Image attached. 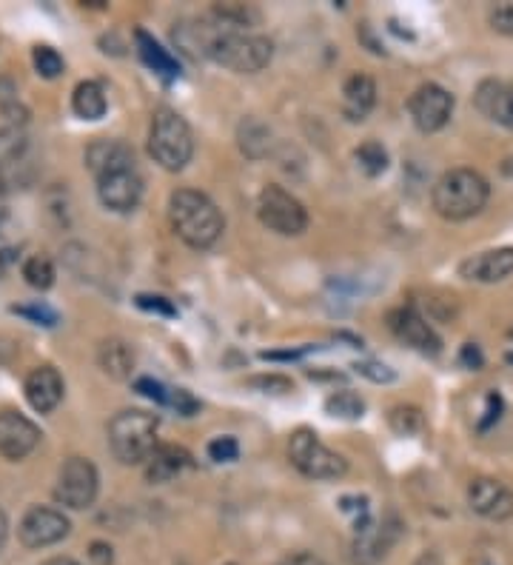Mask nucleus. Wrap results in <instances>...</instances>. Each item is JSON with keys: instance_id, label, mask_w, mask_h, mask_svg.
<instances>
[{"instance_id": "1", "label": "nucleus", "mask_w": 513, "mask_h": 565, "mask_svg": "<svg viewBox=\"0 0 513 565\" xmlns=\"http://www.w3.org/2000/svg\"><path fill=\"white\" fill-rule=\"evenodd\" d=\"M86 163L97 180V197L112 212H132L143 197V177L134 152L123 140H97L86 152Z\"/></svg>"}, {"instance_id": "2", "label": "nucleus", "mask_w": 513, "mask_h": 565, "mask_svg": "<svg viewBox=\"0 0 513 565\" xmlns=\"http://www.w3.org/2000/svg\"><path fill=\"white\" fill-rule=\"evenodd\" d=\"M197 38H200V52L206 58L226 66L231 72H240V75H254V72L266 69L271 63V55H274L271 40L263 38V35L240 32L237 26H228L220 18H217L211 32L206 26H200Z\"/></svg>"}, {"instance_id": "3", "label": "nucleus", "mask_w": 513, "mask_h": 565, "mask_svg": "<svg viewBox=\"0 0 513 565\" xmlns=\"http://www.w3.org/2000/svg\"><path fill=\"white\" fill-rule=\"evenodd\" d=\"M169 220L174 234L191 249H211L226 229L217 203L197 189H177L171 192Z\"/></svg>"}, {"instance_id": "4", "label": "nucleus", "mask_w": 513, "mask_h": 565, "mask_svg": "<svg viewBox=\"0 0 513 565\" xmlns=\"http://www.w3.org/2000/svg\"><path fill=\"white\" fill-rule=\"evenodd\" d=\"M488 197H491V186L479 172L451 169L434 183L431 203H434L439 217L459 223V220L479 215L488 206Z\"/></svg>"}, {"instance_id": "5", "label": "nucleus", "mask_w": 513, "mask_h": 565, "mask_svg": "<svg viewBox=\"0 0 513 565\" xmlns=\"http://www.w3.org/2000/svg\"><path fill=\"white\" fill-rule=\"evenodd\" d=\"M157 429H160V420L149 411L126 409L114 414V420L109 423L112 454L123 466L149 463V457L157 449Z\"/></svg>"}, {"instance_id": "6", "label": "nucleus", "mask_w": 513, "mask_h": 565, "mask_svg": "<svg viewBox=\"0 0 513 565\" xmlns=\"http://www.w3.org/2000/svg\"><path fill=\"white\" fill-rule=\"evenodd\" d=\"M149 155L166 172H183L194 157V135L189 123L174 109H157L149 129Z\"/></svg>"}, {"instance_id": "7", "label": "nucleus", "mask_w": 513, "mask_h": 565, "mask_svg": "<svg viewBox=\"0 0 513 565\" xmlns=\"http://www.w3.org/2000/svg\"><path fill=\"white\" fill-rule=\"evenodd\" d=\"M288 457H291V466L305 474L308 480H340L342 474L348 471L345 457L328 449L317 437V431L311 429H297L291 434Z\"/></svg>"}, {"instance_id": "8", "label": "nucleus", "mask_w": 513, "mask_h": 565, "mask_svg": "<svg viewBox=\"0 0 513 565\" xmlns=\"http://www.w3.org/2000/svg\"><path fill=\"white\" fill-rule=\"evenodd\" d=\"M257 217L266 229L283 234V237L303 234L305 226H308V212H305L303 203L291 192H285L283 186H274V183L260 192Z\"/></svg>"}, {"instance_id": "9", "label": "nucleus", "mask_w": 513, "mask_h": 565, "mask_svg": "<svg viewBox=\"0 0 513 565\" xmlns=\"http://www.w3.org/2000/svg\"><path fill=\"white\" fill-rule=\"evenodd\" d=\"M97 486H100V477H97V468L92 466V460L69 457L57 474L55 500L60 506L80 511V508H89L95 503Z\"/></svg>"}, {"instance_id": "10", "label": "nucleus", "mask_w": 513, "mask_h": 565, "mask_svg": "<svg viewBox=\"0 0 513 565\" xmlns=\"http://www.w3.org/2000/svg\"><path fill=\"white\" fill-rule=\"evenodd\" d=\"M402 523L397 514H385L382 520H368L365 526L357 528L354 546H351V560L354 565H377L397 546Z\"/></svg>"}, {"instance_id": "11", "label": "nucleus", "mask_w": 513, "mask_h": 565, "mask_svg": "<svg viewBox=\"0 0 513 565\" xmlns=\"http://www.w3.org/2000/svg\"><path fill=\"white\" fill-rule=\"evenodd\" d=\"M72 523L63 511L49 506H35L23 514L18 526L20 543L26 548H46L60 543L63 537H69Z\"/></svg>"}, {"instance_id": "12", "label": "nucleus", "mask_w": 513, "mask_h": 565, "mask_svg": "<svg viewBox=\"0 0 513 565\" xmlns=\"http://www.w3.org/2000/svg\"><path fill=\"white\" fill-rule=\"evenodd\" d=\"M408 109L419 132L431 135V132H439L454 115V95L442 89L439 83H422L408 100Z\"/></svg>"}, {"instance_id": "13", "label": "nucleus", "mask_w": 513, "mask_h": 565, "mask_svg": "<svg viewBox=\"0 0 513 565\" xmlns=\"http://www.w3.org/2000/svg\"><path fill=\"white\" fill-rule=\"evenodd\" d=\"M388 329L397 334L402 343H408L411 349L422 351V354H439V349H442V340L437 337V332L411 306H402V309H394L388 314Z\"/></svg>"}, {"instance_id": "14", "label": "nucleus", "mask_w": 513, "mask_h": 565, "mask_svg": "<svg viewBox=\"0 0 513 565\" xmlns=\"http://www.w3.org/2000/svg\"><path fill=\"white\" fill-rule=\"evenodd\" d=\"M40 443V429L18 411H0V454L6 460H23Z\"/></svg>"}, {"instance_id": "15", "label": "nucleus", "mask_w": 513, "mask_h": 565, "mask_svg": "<svg viewBox=\"0 0 513 565\" xmlns=\"http://www.w3.org/2000/svg\"><path fill=\"white\" fill-rule=\"evenodd\" d=\"M468 503L479 517H488V520L513 517V491L494 477H476L468 486Z\"/></svg>"}, {"instance_id": "16", "label": "nucleus", "mask_w": 513, "mask_h": 565, "mask_svg": "<svg viewBox=\"0 0 513 565\" xmlns=\"http://www.w3.org/2000/svg\"><path fill=\"white\" fill-rule=\"evenodd\" d=\"M23 391H26V400L32 409L38 414H49L60 406L66 386H63V377L55 366H38L35 371H29Z\"/></svg>"}, {"instance_id": "17", "label": "nucleus", "mask_w": 513, "mask_h": 565, "mask_svg": "<svg viewBox=\"0 0 513 565\" xmlns=\"http://www.w3.org/2000/svg\"><path fill=\"white\" fill-rule=\"evenodd\" d=\"M459 274L465 280H474V283H499L505 277L513 274V246H502V249H491V252L476 254L468 257Z\"/></svg>"}, {"instance_id": "18", "label": "nucleus", "mask_w": 513, "mask_h": 565, "mask_svg": "<svg viewBox=\"0 0 513 565\" xmlns=\"http://www.w3.org/2000/svg\"><path fill=\"white\" fill-rule=\"evenodd\" d=\"M476 109L494 123L513 129V83L505 80H482L476 89Z\"/></svg>"}, {"instance_id": "19", "label": "nucleus", "mask_w": 513, "mask_h": 565, "mask_svg": "<svg viewBox=\"0 0 513 565\" xmlns=\"http://www.w3.org/2000/svg\"><path fill=\"white\" fill-rule=\"evenodd\" d=\"M374 106H377V83L371 75L354 72L342 86V115L351 123H360L371 115Z\"/></svg>"}, {"instance_id": "20", "label": "nucleus", "mask_w": 513, "mask_h": 565, "mask_svg": "<svg viewBox=\"0 0 513 565\" xmlns=\"http://www.w3.org/2000/svg\"><path fill=\"white\" fill-rule=\"evenodd\" d=\"M191 466H194V457L186 449H180V446H157L152 457H149L146 477H149V483H169L171 477H177L180 471H186Z\"/></svg>"}, {"instance_id": "21", "label": "nucleus", "mask_w": 513, "mask_h": 565, "mask_svg": "<svg viewBox=\"0 0 513 565\" xmlns=\"http://www.w3.org/2000/svg\"><path fill=\"white\" fill-rule=\"evenodd\" d=\"M134 40H137L140 58H143V63H146L149 69H154L160 78L166 80L180 78V63H177V58L171 55L169 49H163L146 29H137V32H134Z\"/></svg>"}, {"instance_id": "22", "label": "nucleus", "mask_w": 513, "mask_h": 565, "mask_svg": "<svg viewBox=\"0 0 513 565\" xmlns=\"http://www.w3.org/2000/svg\"><path fill=\"white\" fill-rule=\"evenodd\" d=\"M97 363L100 369L106 371L114 380H129L134 371V351L126 340H117V337H109L100 343L97 349Z\"/></svg>"}, {"instance_id": "23", "label": "nucleus", "mask_w": 513, "mask_h": 565, "mask_svg": "<svg viewBox=\"0 0 513 565\" xmlns=\"http://www.w3.org/2000/svg\"><path fill=\"white\" fill-rule=\"evenodd\" d=\"M106 92L97 80H83L75 86V95H72V109L77 117L83 120H100L106 115Z\"/></svg>"}, {"instance_id": "24", "label": "nucleus", "mask_w": 513, "mask_h": 565, "mask_svg": "<svg viewBox=\"0 0 513 565\" xmlns=\"http://www.w3.org/2000/svg\"><path fill=\"white\" fill-rule=\"evenodd\" d=\"M325 411L331 417H340V420H360L365 414V400H362L357 391L342 389L334 391L328 400H325Z\"/></svg>"}, {"instance_id": "25", "label": "nucleus", "mask_w": 513, "mask_h": 565, "mask_svg": "<svg viewBox=\"0 0 513 565\" xmlns=\"http://www.w3.org/2000/svg\"><path fill=\"white\" fill-rule=\"evenodd\" d=\"M23 277H26V283L32 286V289H40V292H46V289H52V283H55V266H52V260L49 257H43V254H35V257H29L26 263H23Z\"/></svg>"}, {"instance_id": "26", "label": "nucleus", "mask_w": 513, "mask_h": 565, "mask_svg": "<svg viewBox=\"0 0 513 565\" xmlns=\"http://www.w3.org/2000/svg\"><path fill=\"white\" fill-rule=\"evenodd\" d=\"M388 423L402 437H414V434L425 429V417H422V411L417 406H394L391 414H388Z\"/></svg>"}, {"instance_id": "27", "label": "nucleus", "mask_w": 513, "mask_h": 565, "mask_svg": "<svg viewBox=\"0 0 513 565\" xmlns=\"http://www.w3.org/2000/svg\"><path fill=\"white\" fill-rule=\"evenodd\" d=\"M357 160H360L362 172L368 177H380L388 169V152L382 149V143H377V140H365L357 149Z\"/></svg>"}, {"instance_id": "28", "label": "nucleus", "mask_w": 513, "mask_h": 565, "mask_svg": "<svg viewBox=\"0 0 513 565\" xmlns=\"http://www.w3.org/2000/svg\"><path fill=\"white\" fill-rule=\"evenodd\" d=\"M268 129L257 120H248L240 126V146L248 157H263L268 152Z\"/></svg>"}, {"instance_id": "29", "label": "nucleus", "mask_w": 513, "mask_h": 565, "mask_svg": "<svg viewBox=\"0 0 513 565\" xmlns=\"http://www.w3.org/2000/svg\"><path fill=\"white\" fill-rule=\"evenodd\" d=\"M32 60H35V69H38L40 78L52 80L63 72V58L57 55L52 46H35L32 52Z\"/></svg>"}, {"instance_id": "30", "label": "nucleus", "mask_w": 513, "mask_h": 565, "mask_svg": "<svg viewBox=\"0 0 513 565\" xmlns=\"http://www.w3.org/2000/svg\"><path fill=\"white\" fill-rule=\"evenodd\" d=\"M209 457L214 463H234L240 457V446L234 437H217L209 443Z\"/></svg>"}, {"instance_id": "31", "label": "nucleus", "mask_w": 513, "mask_h": 565, "mask_svg": "<svg viewBox=\"0 0 513 565\" xmlns=\"http://www.w3.org/2000/svg\"><path fill=\"white\" fill-rule=\"evenodd\" d=\"M134 389L140 391L143 397L154 400L157 406H169L171 403V389H166L163 383H157V380H152V377H140V380L134 383Z\"/></svg>"}, {"instance_id": "32", "label": "nucleus", "mask_w": 513, "mask_h": 565, "mask_svg": "<svg viewBox=\"0 0 513 565\" xmlns=\"http://www.w3.org/2000/svg\"><path fill=\"white\" fill-rule=\"evenodd\" d=\"M488 20H491V26H494L499 35H513V0L496 3Z\"/></svg>"}, {"instance_id": "33", "label": "nucleus", "mask_w": 513, "mask_h": 565, "mask_svg": "<svg viewBox=\"0 0 513 565\" xmlns=\"http://www.w3.org/2000/svg\"><path fill=\"white\" fill-rule=\"evenodd\" d=\"M354 371L362 374V377H368L371 383H391L397 374L394 369H388L385 363H374V360H365V363H354Z\"/></svg>"}, {"instance_id": "34", "label": "nucleus", "mask_w": 513, "mask_h": 565, "mask_svg": "<svg viewBox=\"0 0 513 565\" xmlns=\"http://www.w3.org/2000/svg\"><path fill=\"white\" fill-rule=\"evenodd\" d=\"M137 306H140L143 312L163 314V317H174V314H177L174 303L166 300V297H160V294H137Z\"/></svg>"}, {"instance_id": "35", "label": "nucleus", "mask_w": 513, "mask_h": 565, "mask_svg": "<svg viewBox=\"0 0 513 565\" xmlns=\"http://www.w3.org/2000/svg\"><path fill=\"white\" fill-rule=\"evenodd\" d=\"M12 312L23 314V317H29L32 323H40V326H55L57 323V312H52V309H49V306H43V303H32V306H15Z\"/></svg>"}, {"instance_id": "36", "label": "nucleus", "mask_w": 513, "mask_h": 565, "mask_svg": "<svg viewBox=\"0 0 513 565\" xmlns=\"http://www.w3.org/2000/svg\"><path fill=\"white\" fill-rule=\"evenodd\" d=\"M248 386L263 389L266 394H288V391L294 389V383H291L288 377H277V374H271V377H254V380H248Z\"/></svg>"}, {"instance_id": "37", "label": "nucleus", "mask_w": 513, "mask_h": 565, "mask_svg": "<svg viewBox=\"0 0 513 565\" xmlns=\"http://www.w3.org/2000/svg\"><path fill=\"white\" fill-rule=\"evenodd\" d=\"M171 409H177V414H183V417H191L194 411L200 409V403L191 397L186 389H171Z\"/></svg>"}, {"instance_id": "38", "label": "nucleus", "mask_w": 513, "mask_h": 565, "mask_svg": "<svg viewBox=\"0 0 513 565\" xmlns=\"http://www.w3.org/2000/svg\"><path fill=\"white\" fill-rule=\"evenodd\" d=\"M499 414H502V397H499L496 391H491V394H488V409H485V417L479 420V431L491 429L496 420H499Z\"/></svg>"}, {"instance_id": "39", "label": "nucleus", "mask_w": 513, "mask_h": 565, "mask_svg": "<svg viewBox=\"0 0 513 565\" xmlns=\"http://www.w3.org/2000/svg\"><path fill=\"white\" fill-rule=\"evenodd\" d=\"M280 565H325L317 554L311 551H297V554H288Z\"/></svg>"}, {"instance_id": "40", "label": "nucleus", "mask_w": 513, "mask_h": 565, "mask_svg": "<svg viewBox=\"0 0 513 565\" xmlns=\"http://www.w3.org/2000/svg\"><path fill=\"white\" fill-rule=\"evenodd\" d=\"M89 557H92L97 565H112L114 563L112 546H106V543H92V551H89Z\"/></svg>"}, {"instance_id": "41", "label": "nucleus", "mask_w": 513, "mask_h": 565, "mask_svg": "<svg viewBox=\"0 0 513 565\" xmlns=\"http://www.w3.org/2000/svg\"><path fill=\"white\" fill-rule=\"evenodd\" d=\"M468 369H482V351L476 349L474 343H468L465 349H462V357H459Z\"/></svg>"}, {"instance_id": "42", "label": "nucleus", "mask_w": 513, "mask_h": 565, "mask_svg": "<svg viewBox=\"0 0 513 565\" xmlns=\"http://www.w3.org/2000/svg\"><path fill=\"white\" fill-rule=\"evenodd\" d=\"M6 537H9V520H6V514L0 511V551L6 546Z\"/></svg>"}, {"instance_id": "43", "label": "nucleus", "mask_w": 513, "mask_h": 565, "mask_svg": "<svg viewBox=\"0 0 513 565\" xmlns=\"http://www.w3.org/2000/svg\"><path fill=\"white\" fill-rule=\"evenodd\" d=\"M43 565H80V563L72 560V557H52V560H46Z\"/></svg>"}, {"instance_id": "44", "label": "nucleus", "mask_w": 513, "mask_h": 565, "mask_svg": "<svg viewBox=\"0 0 513 565\" xmlns=\"http://www.w3.org/2000/svg\"><path fill=\"white\" fill-rule=\"evenodd\" d=\"M502 175H508V177H513V155L502 163Z\"/></svg>"}, {"instance_id": "45", "label": "nucleus", "mask_w": 513, "mask_h": 565, "mask_svg": "<svg viewBox=\"0 0 513 565\" xmlns=\"http://www.w3.org/2000/svg\"><path fill=\"white\" fill-rule=\"evenodd\" d=\"M417 565H422V563H417ZM425 565H439V560L434 557V554H425Z\"/></svg>"}, {"instance_id": "46", "label": "nucleus", "mask_w": 513, "mask_h": 565, "mask_svg": "<svg viewBox=\"0 0 513 565\" xmlns=\"http://www.w3.org/2000/svg\"><path fill=\"white\" fill-rule=\"evenodd\" d=\"M508 337H511V340H513V326H511V332H508Z\"/></svg>"}, {"instance_id": "47", "label": "nucleus", "mask_w": 513, "mask_h": 565, "mask_svg": "<svg viewBox=\"0 0 513 565\" xmlns=\"http://www.w3.org/2000/svg\"><path fill=\"white\" fill-rule=\"evenodd\" d=\"M508 360H511V363H513V354H508Z\"/></svg>"}, {"instance_id": "48", "label": "nucleus", "mask_w": 513, "mask_h": 565, "mask_svg": "<svg viewBox=\"0 0 513 565\" xmlns=\"http://www.w3.org/2000/svg\"><path fill=\"white\" fill-rule=\"evenodd\" d=\"M231 565H234V563H231Z\"/></svg>"}]
</instances>
